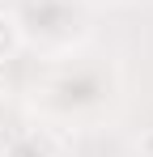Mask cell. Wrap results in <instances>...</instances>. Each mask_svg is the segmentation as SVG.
Segmentation results:
<instances>
[{
    "mask_svg": "<svg viewBox=\"0 0 153 157\" xmlns=\"http://www.w3.org/2000/svg\"><path fill=\"white\" fill-rule=\"evenodd\" d=\"M145 149H149V153H153V136H149V140H145Z\"/></svg>",
    "mask_w": 153,
    "mask_h": 157,
    "instance_id": "7a4b0ae2",
    "label": "cell"
},
{
    "mask_svg": "<svg viewBox=\"0 0 153 157\" xmlns=\"http://www.w3.org/2000/svg\"><path fill=\"white\" fill-rule=\"evenodd\" d=\"M17 43H22L17 38V21L9 13H0V59H9V55L17 51Z\"/></svg>",
    "mask_w": 153,
    "mask_h": 157,
    "instance_id": "6da1fadb",
    "label": "cell"
}]
</instances>
